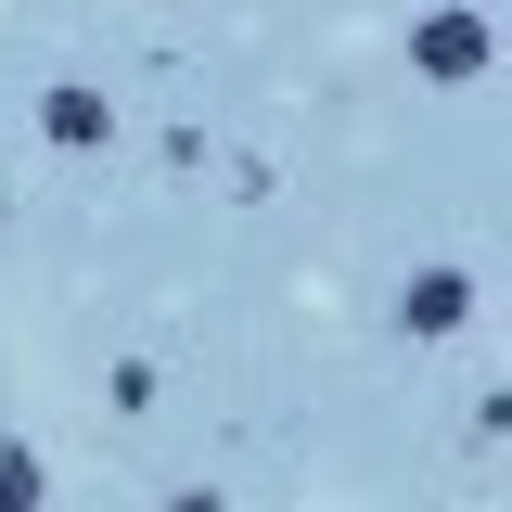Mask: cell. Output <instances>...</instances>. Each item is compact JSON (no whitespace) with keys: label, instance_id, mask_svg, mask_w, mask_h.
I'll list each match as a JSON object with an SVG mask.
<instances>
[{"label":"cell","instance_id":"obj_1","mask_svg":"<svg viewBox=\"0 0 512 512\" xmlns=\"http://www.w3.org/2000/svg\"><path fill=\"white\" fill-rule=\"evenodd\" d=\"M410 64H423V77H474V64H487V13H436V26L410 39Z\"/></svg>","mask_w":512,"mask_h":512},{"label":"cell","instance_id":"obj_2","mask_svg":"<svg viewBox=\"0 0 512 512\" xmlns=\"http://www.w3.org/2000/svg\"><path fill=\"white\" fill-rule=\"evenodd\" d=\"M397 320H410V333H461V320H474V282H461V269H423V282L397 295Z\"/></svg>","mask_w":512,"mask_h":512},{"label":"cell","instance_id":"obj_3","mask_svg":"<svg viewBox=\"0 0 512 512\" xmlns=\"http://www.w3.org/2000/svg\"><path fill=\"white\" fill-rule=\"evenodd\" d=\"M39 128H52L64 154H90V141H103L116 116H103V90H39Z\"/></svg>","mask_w":512,"mask_h":512},{"label":"cell","instance_id":"obj_4","mask_svg":"<svg viewBox=\"0 0 512 512\" xmlns=\"http://www.w3.org/2000/svg\"><path fill=\"white\" fill-rule=\"evenodd\" d=\"M26 500H39V448L0 436V512H26Z\"/></svg>","mask_w":512,"mask_h":512}]
</instances>
